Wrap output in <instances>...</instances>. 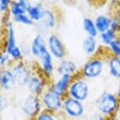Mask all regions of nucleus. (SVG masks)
I'll return each instance as SVG.
<instances>
[{
    "label": "nucleus",
    "instance_id": "nucleus-1",
    "mask_svg": "<svg viewBox=\"0 0 120 120\" xmlns=\"http://www.w3.org/2000/svg\"><path fill=\"white\" fill-rule=\"evenodd\" d=\"M96 108L100 115L106 118L115 116L119 112L120 101L115 94L104 92L97 97Z\"/></svg>",
    "mask_w": 120,
    "mask_h": 120
},
{
    "label": "nucleus",
    "instance_id": "nucleus-2",
    "mask_svg": "<svg viewBox=\"0 0 120 120\" xmlns=\"http://www.w3.org/2000/svg\"><path fill=\"white\" fill-rule=\"evenodd\" d=\"M105 68V58L101 56L95 55L82 65L81 68V75L86 80H92L102 75Z\"/></svg>",
    "mask_w": 120,
    "mask_h": 120
},
{
    "label": "nucleus",
    "instance_id": "nucleus-3",
    "mask_svg": "<svg viewBox=\"0 0 120 120\" xmlns=\"http://www.w3.org/2000/svg\"><path fill=\"white\" fill-rule=\"evenodd\" d=\"M90 94V85L87 80L82 75L73 78L68 91V95L72 98L84 102L88 99Z\"/></svg>",
    "mask_w": 120,
    "mask_h": 120
},
{
    "label": "nucleus",
    "instance_id": "nucleus-4",
    "mask_svg": "<svg viewBox=\"0 0 120 120\" xmlns=\"http://www.w3.org/2000/svg\"><path fill=\"white\" fill-rule=\"evenodd\" d=\"M40 100L44 110L49 111L53 114L62 112L64 97L56 94L48 87L40 97Z\"/></svg>",
    "mask_w": 120,
    "mask_h": 120
},
{
    "label": "nucleus",
    "instance_id": "nucleus-5",
    "mask_svg": "<svg viewBox=\"0 0 120 120\" xmlns=\"http://www.w3.org/2000/svg\"><path fill=\"white\" fill-rule=\"evenodd\" d=\"M20 109L26 117L35 119L43 110L39 97L28 94L24 97L20 103Z\"/></svg>",
    "mask_w": 120,
    "mask_h": 120
},
{
    "label": "nucleus",
    "instance_id": "nucleus-6",
    "mask_svg": "<svg viewBox=\"0 0 120 120\" xmlns=\"http://www.w3.org/2000/svg\"><path fill=\"white\" fill-rule=\"evenodd\" d=\"M62 112L66 118L78 120L83 117L86 113V108L83 102L75 100L69 96L64 97Z\"/></svg>",
    "mask_w": 120,
    "mask_h": 120
},
{
    "label": "nucleus",
    "instance_id": "nucleus-7",
    "mask_svg": "<svg viewBox=\"0 0 120 120\" xmlns=\"http://www.w3.org/2000/svg\"><path fill=\"white\" fill-rule=\"evenodd\" d=\"M10 68L13 74L17 86L26 87L29 79L32 75V71H31L30 67L28 64H26L24 62V60H22V61L13 62L10 65Z\"/></svg>",
    "mask_w": 120,
    "mask_h": 120
},
{
    "label": "nucleus",
    "instance_id": "nucleus-8",
    "mask_svg": "<svg viewBox=\"0 0 120 120\" xmlns=\"http://www.w3.org/2000/svg\"><path fill=\"white\" fill-rule=\"evenodd\" d=\"M38 59V64L41 68L43 76L47 79H52L56 73V65L52 54L49 53L47 46L42 49Z\"/></svg>",
    "mask_w": 120,
    "mask_h": 120
},
{
    "label": "nucleus",
    "instance_id": "nucleus-9",
    "mask_svg": "<svg viewBox=\"0 0 120 120\" xmlns=\"http://www.w3.org/2000/svg\"><path fill=\"white\" fill-rule=\"evenodd\" d=\"M46 45L48 50L55 60H60L65 58L67 53L66 48L62 40L56 34H50L46 38Z\"/></svg>",
    "mask_w": 120,
    "mask_h": 120
},
{
    "label": "nucleus",
    "instance_id": "nucleus-10",
    "mask_svg": "<svg viewBox=\"0 0 120 120\" xmlns=\"http://www.w3.org/2000/svg\"><path fill=\"white\" fill-rule=\"evenodd\" d=\"M74 76L71 75H58V78L56 79V80L53 81L52 84L49 86V87L56 94L61 96L62 97H64L68 95V88Z\"/></svg>",
    "mask_w": 120,
    "mask_h": 120
},
{
    "label": "nucleus",
    "instance_id": "nucleus-11",
    "mask_svg": "<svg viewBox=\"0 0 120 120\" xmlns=\"http://www.w3.org/2000/svg\"><path fill=\"white\" fill-rule=\"evenodd\" d=\"M48 87L49 86H46V82L43 78L35 73L32 74L26 86L29 94H32L39 97Z\"/></svg>",
    "mask_w": 120,
    "mask_h": 120
},
{
    "label": "nucleus",
    "instance_id": "nucleus-12",
    "mask_svg": "<svg viewBox=\"0 0 120 120\" xmlns=\"http://www.w3.org/2000/svg\"><path fill=\"white\" fill-rule=\"evenodd\" d=\"M79 71V67L76 63L70 59H63L56 64V74L57 75H71L74 76Z\"/></svg>",
    "mask_w": 120,
    "mask_h": 120
},
{
    "label": "nucleus",
    "instance_id": "nucleus-13",
    "mask_svg": "<svg viewBox=\"0 0 120 120\" xmlns=\"http://www.w3.org/2000/svg\"><path fill=\"white\" fill-rule=\"evenodd\" d=\"M0 86L4 92L10 91L17 86L14 76L10 68H2L0 73Z\"/></svg>",
    "mask_w": 120,
    "mask_h": 120
},
{
    "label": "nucleus",
    "instance_id": "nucleus-14",
    "mask_svg": "<svg viewBox=\"0 0 120 120\" xmlns=\"http://www.w3.org/2000/svg\"><path fill=\"white\" fill-rule=\"evenodd\" d=\"M6 41H5V46H4V50L9 53L15 47L17 46V37H16V32L14 26H13V21L10 20L6 21Z\"/></svg>",
    "mask_w": 120,
    "mask_h": 120
},
{
    "label": "nucleus",
    "instance_id": "nucleus-15",
    "mask_svg": "<svg viewBox=\"0 0 120 120\" xmlns=\"http://www.w3.org/2000/svg\"><path fill=\"white\" fill-rule=\"evenodd\" d=\"M47 46L46 45V39L44 37L43 34L38 33L37 34L33 39L31 40L30 45V53L31 55L35 58H38L41 53L42 49L44 47Z\"/></svg>",
    "mask_w": 120,
    "mask_h": 120
},
{
    "label": "nucleus",
    "instance_id": "nucleus-16",
    "mask_svg": "<svg viewBox=\"0 0 120 120\" xmlns=\"http://www.w3.org/2000/svg\"><path fill=\"white\" fill-rule=\"evenodd\" d=\"M82 48L86 55L95 56L99 50V44L97 38L86 35L82 42Z\"/></svg>",
    "mask_w": 120,
    "mask_h": 120
},
{
    "label": "nucleus",
    "instance_id": "nucleus-17",
    "mask_svg": "<svg viewBox=\"0 0 120 120\" xmlns=\"http://www.w3.org/2000/svg\"><path fill=\"white\" fill-rule=\"evenodd\" d=\"M45 10L46 8L44 7L42 3H35V5H31L30 4L28 6L27 9V14L31 17V19L35 22L39 23L43 18Z\"/></svg>",
    "mask_w": 120,
    "mask_h": 120
},
{
    "label": "nucleus",
    "instance_id": "nucleus-18",
    "mask_svg": "<svg viewBox=\"0 0 120 120\" xmlns=\"http://www.w3.org/2000/svg\"><path fill=\"white\" fill-rule=\"evenodd\" d=\"M56 22H57V19H56V16L54 11L50 9H46L43 18L38 24H39L46 30H51L56 27Z\"/></svg>",
    "mask_w": 120,
    "mask_h": 120
},
{
    "label": "nucleus",
    "instance_id": "nucleus-19",
    "mask_svg": "<svg viewBox=\"0 0 120 120\" xmlns=\"http://www.w3.org/2000/svg\"><path fill=\"white\" fill-rule=\"evenodd\" d=\"M107 66L110 75L112 78L120 80V56L110 55L108 59Z\"/></svg>",
    "mask_w": 120,
    "mask_h": 120
},
{
    "label": "nucleus",
    "instance_id": "nucleus-20",
    "mask_svg": "<svg viewBox=\"0 0 120 120\" xmlns=\"http://www.w3.org/2000/svg\"><path fill=\"white\" fill-rule=\"evenodd\" d=\"M95 24L99 34L111 29L112 17L106 14H98L94 19Z\"/></svg>",
    "mask_w": 120,
    "mask_h": 120
},
{
    "label": "nucleus",
    "instance_id": "nucleus-21",
    "mask_svg": "<svg viewBox=\"0 0 120 120\" xmlns=\"http://www.w3.org/2000/svg\"><path fill=\"white\" fill-rule=\"evenodd\" d=\"M82 28L87 36L97 38L99 36V32L97 29L94 20L90 17H84L82 20Z\"/></svg>",
    "mask_w": 120,
    "mask_h": 120
},
{
    "label": "nucleus",
    "instance_id": "nucleus-22",
    "mask_svg": "<svg viewBox=\"0 0 120 120\" xmlns=\"http://www.w3.org/2000/svg\"><path fill=\"white\" fill-rule=\"evenodd\" d=\"M28 6L29 5L28 4L21 3L17 0H13L10 8V11H9V14L12 16L13 17L25 14L27 13V9H28Z\"/></svg>",
    "mask_w": 120,
    "mask_h": 120
},
{
    "label": "nucleus",
    "instance_id": "nucleus-23",
    "mask_svg": "<svg viewBox=\"0 0 120 120\" xmlns=\"http://www.w3.org/2000/svg\"><path fill=\"white\" fill-rule=\"evenodd\" d=\"M119 35L112 29L105 31L103 33L99 34V39L101 43L105 47H108L114 40Z\"/></svg>",
    "mask_w": 120,
    "mask_h": 120
},
{
    "label": "nucleus",
    "instance_id": "nucleus-24",
    "mask_svg": "<svg viewBox=\"0 0 120 120\" xmlns=\"http://www.w3.org/2000/svg\"><path fill=\"white\" fill-rule=\"evenodd\" d=\"M13 21L17 24H23L26 26H32L35 24V22L31 19V17L27 13L13 17Z\"/></svg>",
    "mask_w": 120,
    "mask_h": 120
},
{
    "label": "nucleus",
    "instance_id": "nucleus-25",
    "mask_svg": "<svg viewBox=\"0 0 120 120\" xmlns=\"http://www.w3.org/2000/svg\"><path fill=\"white\" fill-rule=\"evenodd\" d=\"M107 48L111 55L120 56V35L118 36Z\"/></svg>",
    "mask_w": 120,
    "mask_h": 120
},
{
    "label": "nucleus",
    "instance_id": "nucleus-26",
    "mask_svg": "<svg viewBox=\"0 0 120 120\" xmlns=\"http://www.w3.org/2000/svg\"><path fill=\"white\" fill-rule=\"evenodd\" d=\"M13 63V61L10 54L6 51L2 52L1 56H0V66H1L2 68H10Z\"/></svg>",
    "mask_w": 120,
    "mask_h": 120
},
{
    "label": "nucleus",
    "instance_id": "nucleus-27",
    "mask_svg": "<svg viewBox=\"0 0 120 120\" xmlns=\"http://www.w3.org/2000/svg\"><path fill=\"white\" fill-rule=\"evenodd\" d=\"M35 120H56V114L43 109L36 116Z\"/></svg>",
    "mask_w": 120,
    "mask_h": 120
},
{
    "label": "nucleus",
    "instance_id": "nucleus-28",
    "mask_svg": "<svg viewBox=\"0 0 120 120\" xmlns=\"http://www.w3.org/2000/svg\"><path fill=\"white\" fill-rule=\"evenodd\" d=\"M111 29L115 31L118 35L120 34V15L117 14L112 17V25Z\"/></svg>",
    "mask_w": 120,
    "mask_h": 120
},
{
    "label": "nucleus",
    "instance_id": "nucleus-29",
    "mask_svg": "<svg viewBox=\"0 0 120 120\" xmlns=\"http://www.w3.org/2000/svg\"><path fill=\"white\" fill-rule=\"evenodd\" d=\"M13 0H0V12L2 14L9 13Z\"/></svg>",
    "mask_w": 120,
    "mask_h": 120
},
{
    "label": "nucleus",
    "instance_id": "nucleus-30",
    "mask_svg": "<svg viewBox=\"0 0 120 120\" xmlns=\"http://www.w3.org/2000/svg\"><path fill=\"white\" fill-rule=\"evenodd\" d=\"M8 106H9V101L7 100V97L2 96V97H1V110H2V112H3L4 110H6Z\"/></svg>",
    "mask_w": 120,
    "mask_h": 120
},
{
    "label": "nucleus",
    "instance_id": "nucleus-31",
    "mask_svg": "<svg viewBox=\"0 0 120 120\" xmlns=\"http://www.w3.org/2000/svg\"><path fill=\"white\" fill-rule=\"evenodd\" d=\"M115 94H116L117 97L119 98V100L120 101V83L119 85V86L117 88V90H116V93H115Z\"/></svg>",
    "mask_w": 120,
    "mask_h": 120
},
{
    "label": "nucleus",
    "instance_id": "nucleus-32",
    "mask_svg": "<svg viewBox=\"0 0 120 120\" xmlns=\"http://www.w3.org/2000/svg\"><path fill=\"white\" fill-rule=\"evenodd\" d=\"M107 120H120V117H118L117 115H115V116L108 118Z\"/></svg>",
    "mask_w": 120,
    "mask_h": 120
},
{
    "label": "nucleus",
    "instance_id": "nucleus-33",
    "mask_svg": "<svg viewBox=\"0 0 120 120\" xmlns=\"http://www.w3.org/2000/svg\"><path fill=\"white\" fill-rule=\"evenodd\" d=\"M18 2H21V3H25V4H28V5H30V3H29V0H17Z\"/></svg>",
    "mask_w": 120,
    "mask_h": 120
},
{
    "label": "nucleus",
    "instance_id": "nucleus-34",
    "mask_svg": "<svg viewBox=\"0 0 120 120\" xmlns=\"http://www.w3.org/2000/svg\"><path fill=\"white\" fill-rule=\"evenodd\" d=\"M63 120H75V119H69V118H65Z\"/></svg>",
    "mask_w": 120,
    "mask_h": 120
},
{
    "label": "nucleus",
    "instance_id": "nucleus-35",
    "mask_svg": "<svg viewBox=\"0 0 120 120\" xmlns=\"http://www.w3.org/2000/svg\"><path fill=\"white\" fill-rule=\"evenodd\" d=\"M118 1H119V3H120V0H118Z\"/></svg>",
    "mask_w": 120,
    "mask_h": 120
},
{
    "label": "nucleus",
    "instance_id": "nucleus-36",
    "mask_svg": "<svg viewBox=\"0 0 120 120\" xmlns=\"http://www.w3.org/2000/svg\"><path fill=\"white\" fill-rule=\"evenodd\" d=\"M119 113H120V108H119Z\"/></svg>",
    "mask_w": 120,
    "mask_h": 120
}]
</instances>
